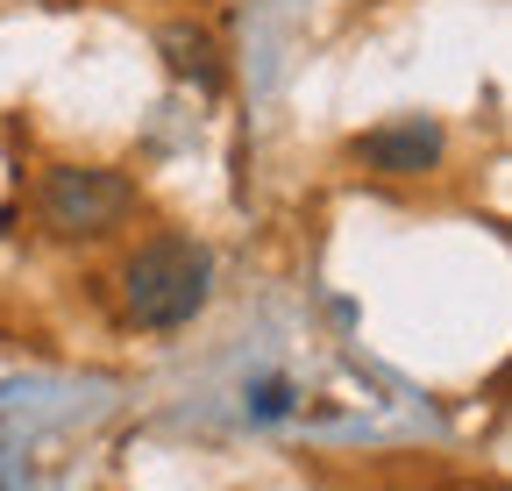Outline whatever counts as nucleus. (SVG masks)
Masks as SVG:
<instances>
[{
  "label": "nucleus",
  "mask_w": 512,
  "mask_h": 491,
  "mask_svg": "<svg viewBox=\"0 0 512 491\" xmlns=\"http://www.w3.org/2000/svg\"><path fill=\"white\" fill-rule=\"evenodd\" d=\"M207 278H214V264H207L200 242H185V235L143 242V250L128 257V271H121L128 321L136 328H185L207 306Z\"/></svg>",
  "instance_id": "1"
},
{
  "label": "nucleus",
  "mask_w": 512,
  "mask_h": 491,
  "mask_svg": "<svg viewBox=\"0 0 512 491\" xmlns=\"http://www.w3.org/2000/svg\"><path fill=\"white\" fill-rule=\"evenodd\" d=\"M36 207H43V221L57 235H107V228H121L136 214V186H128L121 171H107V164H57L43 178Z\"/></svg>",
  "instance_id": "2"
},
{
  "label": "nucleus",
  "mask_w": 512,
  "mask_h": 491,
  "mask_svg": "<svg viewBox=\"0 0 512 491\" xmlns=\"http://www.w3.org/2000/svg\"><path fill=\"white\" fill-rule=\"evenodd\" d=\"M356 157H363L370 171H384V178H420V171L441 164V129H434V121H420V114L384 121V129L356 136Z\"/></svg>",
  "instance_id": "3"
}]
</instances>
